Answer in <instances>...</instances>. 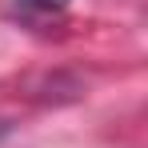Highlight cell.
Segmentation results:
<instances>
[{
    "mask_svg": "<svg viewBox=\"0 0 148 148\" xmlns=\"http://www.w3.org/2000/svg\"><path fill=\"white\" fill-rule=\"evenodd\" d=\"M24 8H36V12H56V8H64L68 0H20Z\"/></svg>",
    "mask_w": 148,
    "mask_h": 148,
    "instance_id": "6da1fadb",
    "label": "cell"
}]
</instances>
